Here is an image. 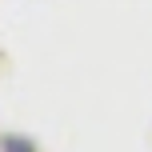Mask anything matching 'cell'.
<instances>
[{
	"label": "cell",
	"instance_id": "1",
	"mask_svg": "<svg viewBox=\"0 0 152 152\" xmlns=\"http://www.w3.org/2000/svg\"><path fill=\"white\" fill-rule=\"evenodd\" d=\"M0 148H4V152H36V144H32L28 136H12V132L0 136Z\"/></svg>",
	"mask_w": 152,
	"mask_h": 152
}]
</instances>
